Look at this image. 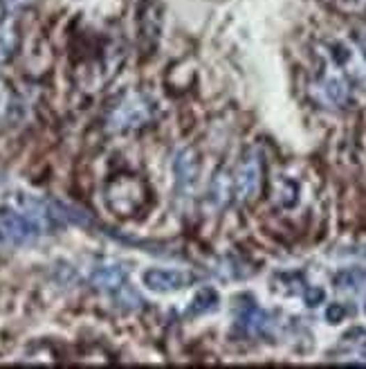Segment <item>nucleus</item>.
<instances>
[{"label": "nucleus", "instance_id": "dca6fc26", "mask_svg": "<svg viewBox=\"0 0 366 369\" xmlns=\"http://www.w3.org/2000/svg\"><path fill=\"white\" fill-rule=\"evenodd\" d=\"M27 3H29V0H5V7L7 9H18V7H23Z\"/></svg>", "mask_w": 366, "mask_h": 369}, {"label": "nucleus", "instance_id": "ddd939ff", "mask_svg": "<svg viewBox=\"0 0 366 369\" xmlns=\"http://www.w3.org/2000/svg\"><path fill=\"white\" fill-rule=\"evenodd\" d=\"M364 279H366V273L362 271H344L340 275H335V284H337V288H355V286H360Z\"/></svg>", "mask_w": 366, "mask_h": 369}, {"label": "nucleus", "instance_id": "9d476101", "mask_svg": "<svg viewBox=\"0 0 366 369\" xmlns=\"http://www.w3.org/2000/svg\"><path fill=\"white\" fill-rule=\"evenodd\" d=\"M277 201L281 207L292 209L299 201V185L290 181V178H281V181H277Z\"/></svg>", "mask_w": 366, "mask_h": 369}, {"label": "nucleus", "instance_id": "f03ea898", "mask_svg": "<svg viewBox=\"0 0 366 369\" xmlns=\"http://www.w3.org/2000/svg\"><path fill=\"white\" fill-rule=\"evenodd\" d=\"M155 117V102L144 93H130L121 97L108 115V131L128 133L146 126Z\"/></svg>", "mask_w": 366, "mask_h": 369}, {"label": "nucleus", "instance_id": "0eeeda50", "mask_svg": "<svg viewBox=\"0 0 366 369\" xmlns=\"http://www.w3.org/2000/svg\"><path fill=\"white\" fill-rule=\"evenodd\" d=\"M236 322L241 326L243 333L247 336H266L270 329V317L266 311H261L257 304H247L241 308V313L236 317Z\"/></svg>", "mask_w": 366, "mask_h": 369}, {"label": "nucleus", "instance_id": "f3484780", "mask_svg": "<svg viewBox=\"0 0 366 369\" xmlns=\"http://www.w3.org/2000/svg\"><path fill=\"white\" fill-rule=\"evenodd\" d=\"M364 311H366V304H364Z\"/></svg>", "mask_w": 366, "mask_h": 369}, {"label": "nucleus", "instance_id": "4468645a", "mask_svg": "<svg viewBox=\"0 0 366 369\" xmlns=\"http://www.w3.org/2000/svg\"><path fill=\"white\" fill-rule=\"evenodd\" d=\"M323 300H326V291L319 286H308L306 291H303V302L308 306H319L323 304Z\"/></svg>", "mask_w": 366, "mask_h": 369}, {"label": "nucleus", "instance_id": "20e7f679", "mask_svg": "<svg viewBox=\"0 0 366 369\" xmlns=\"http://www.w3.org/2000/svg\"><path fill=\"white\" fill-rule=\"evenodd\" d=\"M142 284L153 293H176L196 284V275L178 268H148L142 275Z\"/></svg>", "mask_w": 366, "mask_h": 369}, {"label": "nucleus", "instance_id": "f8f14e48", "mask_svg": "<svg viewBox=\"0 0 366 369\" xmlns=\"http://www.w3.org/2000/svg\"><path fill=\"white\" fill-rule=\"evenodd\" d=\"M216 306H218V295H216V291H209V288H205V291H200V293L196 295V300L191 302L189 315L207 313V311H213Z\"/></svg>", "mask_w": 366, "mask_h": 369}, {"label": "nucleus", "instance_id": "f257e3e1", "mask_svg": "<svg viewBox=\"0 0 366 369\" xmlns=\"http://www.w3.org/2000/svg\"><path fill=\"white\" fill-rule=\"evenodd\" d=\"M104 203L110 214L119 218H133L142 214L151 203V192L148 185L137 176L130 174H119L104 185Z\"/></svg>", "mask_w": 366, "mask_h": 369}, {"label": "nucleus", "instance_id": "7ed1b4c3", "mask_svg": "<svg viewBox=\"0 0 366 369\" xmlns=\"http://www.w3.org/2000/svg\"><path fill=\"white\" fill-rule=\"evenodd\" d=\"M261 185H263L261 156L257 151H250L243 158V163L236 169V176H234V196H236L238 203L250 205L261 194Z\"/></svg>", "mask_w": 366, "mask_h": 369}, {"label": "nucleus", "instance_id": "1a4fd4ad", "mask_svg": "<svg viewBox=\"0 0 366 369\" xmlns=\"http://www.w3.org/2000/svg\"><path fill=\"white\" fill-rule=\"evenodd\" d=\"M20 47V29L16 21H3L0 23V66L12 61L14 54Z\"/></svg>", "mask_w": 366, "mask_h": 369}, {"label": "nucleus", "instance_id": "39448f33", "mask_svg": "<svg viewBox=\"0 0 366 369\" xmlns=\"http://www.w3.org/2000/svg\"><path fill=\"white\" fill-rule=\"evenodd\" d=\"M174 174H176V185L180 192L193 189V185H196L198 176H200V160L193 149H182V151H178L176 160H174Z\"/></svg>", "mask_w": 366, "mask_h": 369}, {"label": "nucleus", "instance_id": "423d86ee", "mask_svg": "<svg viewBox=\"0 0 366 369\" xmlns=\"http://www.w3.org/2000/svg\"><path fill=\"white\" fill-rule=\"evenodd\" d=\"M90 284L99 291L115 295L119 288L126 286V268H121L119 264H101L90 273Z\"/></svg>", "mask_w": 366, "mask_h": 369}, {"label": "nucleus", "instance_id": "2eb2a0df", "mask_svg": "<svg viewBox=\"0 0 366 369\" xmlns=\"http://www.w3.org/2000/svg\"><path fill=\"white\" fill-rule=\"evenodd\" d=\"M344 317H346V308H344V304H330L326 308V320L330 324H340L344 322Z\"/></svg>", "mask_w": 366, "mask_h": 369}, {"label": "nucleus", "instance_id": "6e6552de", "mask_svg": "<svg viewBox=\"0 0 366 369\" xmlns=\"http://www.w3.org/2000/svg\"><path fill=\"white\" fill-rule=\"evenodd\" d=\"M321 93L330 106H346L351 99V88L344 75H326L321 79Z\"/></svg>", "mask_w": 366, "mask_h": 369}, {"label": "nucleus", "instance_id": "9b49d317", "mask_svg": "<svg viewBox=\"0 0 366 369\" xmlns=\"http://www.w3.org/2000/svg\"><path fill=\"white\" fill-rule=\"evenodd\" d=\"M229 196H234V181H229L225 172H220L211 183V201L216 205H222L229 201Z\"/></svg>", "mask_w": 366, "mask_h": 369}]
</instances>
